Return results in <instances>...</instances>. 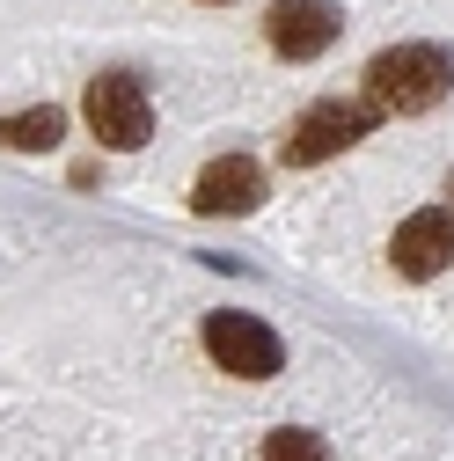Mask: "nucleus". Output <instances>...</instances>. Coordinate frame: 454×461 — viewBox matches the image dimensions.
Instances as JSON below:
<instances>
[{"label":"nucleus","mask_w":454,"mask_h":461,"mask_svg":"<svg viewBox=\"0 0 454 461\" xmlns=\"http://www.w3.org/2000/svg\"><path fill=\"white\" fill-rule=\"evenodd\" d=\"M454 88V51L447 44H395L367 67V103L381 118H418Z\"/></svg>","instance_id":"f257e3e1"},{"label":"nucleus","mask_w":454,"mask_h":461,"mask_svg":"<svg viewBox=\"0 0 454 461\" xmlns=\"http://www.w3.org/2000/svg\"><path fill=\"white\" fill-rule=\"evenodd\" d=\"M205 352L220 359V374H235V381H271L278 366H286L278 330H271L264 315H242V308L205 315Z\"/></svg>","instance_id":"f03ea898"},{"label":"nucleus","mask_w":454,"mask_h":461,"mask_svg":"<svg viewBox=\"0 0 454 461\" xmlns=\"http://www.w3.org/2000/svg\"><path fill=\"white\" fill-rule=\"evenodd\" d=\"M88 132L103 140V147H118V154H132V147H147V132H154V103H147V88L132 81V74H103V81H88Z\"/></svg>","instance_id":"7ed1b4c3"},{"label":"nucleus","mask_w":454,"mask_h":461,"mask_svg":"<svg viewBox=\"0 0 454 461\" xmlns=\"http://www.w3.org/2000/svg\"><path fill=\"white\" fill-rule=\"evenodd\" d=\"M374 118H381L374 103H315V110H301V125L286 132V161L294 168H315L330 154H345L352 140H367Z\"/></svg>","instance_id":"20e7f679"},{"label":"nucleus","mask_w":454,"mask_h":461,"mask_svg":"<svg viewBox=\"0 0 454 461\" xmlns=\"http://www.w3.org/2000/svg\"><path fill=\"white\" fill-rule=\"evenodd\" d=\"M337 0H271L264 15V44L278 51V59H322V51L337 44Z\"/></svg>","instance_id":"39448f33"},{"label":"nucleus","mask_w":454,"mask_h":461,"mask_svg":"<svg viewBox=\"0 0 454 461\" xmlns=\"http://www.w3.org/2000/svg\"><path fill=\"white\" fill-rule=\"evenodd\" d=\"M395 271L404 278H440L447 264H454V212L447 205H425V212H411L404 227H395Z\"/></svg>","instance_id":"423d86ee"},{"label":"nucleus","mask_w":454,"mask_h":461,"mask_svg":"<svg viewBox=\"0 0 454 461\" xmlns=\"http://www.w3.org/2000/svg\"><path fill=\"white\" fill-rule=\"evenodd\" d=\"M191 205H198V212H227V220H235V212H257V205H264V168H257L250 154H220V161H205Z\"/></svg>","instance_id":"0eeeda50"},{"label":"nucleus","mask_w":454,"mask_h":461,"mask_svg":"<svg viewBox=\"0 0 454 461\" xmlns=\"http://www.w3.org/2000/svg\"><path fill=\"white\" fill-rule=\"evenodd\" d=\"M59 132H67V118H59L51 103L15 110V118H0V147H15V154H44V147H59Z\"/></svg>","instance_id":"6e6552de"},{"label":"nucleus","mask_w":454,"mask_h":461,"mask_svg":"<svg viewBox=\"0 0 454 461\" xmlns=\"http://www.w3.org/2000/svg\"><path fill=\"white\" fill-rule=\"evenodd\" d=\"M264 461H330V447H322L315 432L286 425V432H271V439H264Z\"/></svg>","instance_id":"1a4fd4ad"}]
</instances>
